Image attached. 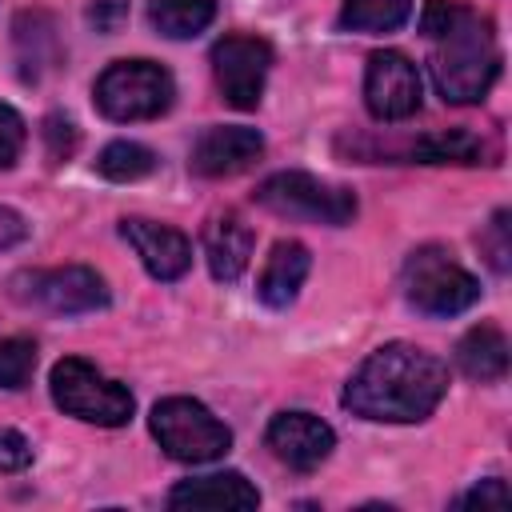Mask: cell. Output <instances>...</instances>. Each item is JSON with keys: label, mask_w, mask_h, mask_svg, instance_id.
Returning <instances> with one entry per match:
<instances>
[{"label": "cell", "mask_w": 512, "mask_h": 512, "mask_svg": "<svg viewBox=\"0 0 512 512\" xmlns=\"http://www.w3.org/2000/svg\"><path fill=\"white\" fill-rule=\"evenodd\" d=\"M252 196H256L260 208H268L276 216L328 224V228L352 224V216H356V192H348L340 184H328L312 172H276Z\"/></svg>", "instance_id": "cell-7"}, {"label": "cell", "mask_w": 512, "mask_h": 512, "mask_svg": "<svg viewBox=\"0 0 512 512\" xmlns=\"http://www.w3.org/2000/svg\"><path fill=\"white\" fill-rule=\"evenodd\" d=\"M364 104L376 120L396 124L420 112V72L404 52H372L364 68Z\"/></svg>", "instance_id": "cell-10"}, {"label": "cell", "mask_w": 512, "mask_h": 512, "mask_svg": "<svg viewBox=\"0 0 512 512\" xmlns=\"http://www.w3.org/2000/svg\"><path fill=\"white\" fill-rule=\"evenodd\" d=\"M8 296L56 316H80L96 312L108 304L104 276H96L84 264H64V268H36V272H16L8 280Z\"/></svg>", "instance_id": "cell-8"}, {"label": "cell", "mask_w": 512, "mask_h": 512, "mask_svg": "<svg viewBox=\"0 0 512 512\" xmlns=\"http://www.w3.org/2000/svg\"><path fill=\"white\" fill-rule=\"evenodd\" d=\"M160 448L180 464H208L232 448V432L192 396H168L148 416Z\"/></svg>", "instance_id": "cell-6"}, {"label": "cell", "mask_w": 512, "mask_h": 512, "mask_svg": "<svg viewBox=\"0 0 512 512\" xmlns=\"http://www.w3.org/2000/svg\"><path fill=\"white\" fill-rule=\"evenodd\" d=\"M448 392V368L440 356L392 340L380 344L344 384V408L376 424H420Z\"/></svg>", "instance_id": "cell-1"}, {"label": "cell", "mask_w": 512, "mask_h": 512, "mask_svg": "<svg viewBox=\"0 0 512 512\" xmlns=\"http://www.w3.org/2000/svg\"><path fill=\"white\" fill-rule=\"evenodd\" d=\"M120 236L132 244V252L156 280H180L192 268V240L172 224L128 216V220H120Z\"/></svg>", "instance_id": "cell-13"}, {"label": "cell", "mask_w": 512, "mask_h": 512, "mask_svg": "<svg viewBox=\"0 0 512 512\" xmlns=\"http://www.w3.org/2000/svg\"><path fill=\"white\" fill-rule=\"evenodd\" d=\"M260 156H264V136L256 128L216 124V128H204L200 140L192 144L188 168L204 180H224V176H236V172L252 168Z\"/></svg>", "instance_id": "cell-11"}, {"label": "cell", "mask_w": 512, "mask_h": 512, "mask_svg": "<svg viewBox=\"0 0 512 512\" xmlns=\"http://www.w3.org/2000/svg\"><path fill=\"white\" fill-rule=\"evenodd\" d=\"M412 164H496V144L468 128H440L408 144L404 152Z\"/></svg>", "instance_id": "cell-17"}, {"label": "cell", "mask_w": 512, "mask_h": 512, "mask_svg": "<svg viewBox=\"0 0 512 512\" xmlns=\"http://www.w3.org/2000/svg\"><path fill=\"white\" fill-rule=\"evenodd\" d=\"M420 32L432 44L428 68L448 104H476L500 76V44L492 24L460 0H428Z\"/></svg>", "instance_id": "cell-2"}, {"label": "cell", "mask_w": 512, "mask_h": 512, "mask_svg": "<svg viewBox=\"0 0 512 512\" xmlns=\"http://www.w3.org/2000/svg\"><path fill=\"white\" fill-rule=\"evenodd\" d=\"M44 144H48V156L60 164V160H68V156L76 152L80 132H76V124H72L68 116L52 112V116H44Z\"/></svg>", "instance_id": "cell-26"}, {"label": "cell", "mask_w": 512, "mask_h": 512, "mask_svg": "<svg viewBox=\"0 0 512 512\" xmlns=\"http://www.w3.org/2000/svg\"><path fill=\"white\" fill-rule=\"evenodd\" d=\"M92 96L108 120L136 124V120L164 116L176 100V84H172V72L156 60H116L96 76Z\"/></svg>", "instance_id": "cell-3"}, {"label": "cell", "mask_w": 512, "mask_h": 512, "mask_svg": "<svg viewBox=\"0 0 512 512\" xmlns=\"http://www.w3.org/2000/svg\"><path fill=\"white\" fill-rule=\"evenodd\" d=\"M480 248H484L488 264H492L496 272H508V256H512V236H508V212H504V208H500V212L492 216V224L484 228V236H480Z\"/></svg>", "instance_id": "cell-24"}, {"label": "cell", "mask_w": 512, "mask_h": 512, "mask_svg": "<svg viewBox=\"0 0 512 512\" xmlns=\"http://www.w3.org/2000/svg\"><path fill=\"white\" fill-rule=\"evenodd\" d=\"M264 440L276 452V460H284L296 472L320 468L336 448V432L312 412H280V416H272Z\"/></svg>", "instance_id": "cell-12"}, {"label": "cell", "mask_w": 512, "mask_h": 512, "mask_svg": "<svg viewBox=\"0 0 512 512\" xmlns=\"http://www.w3.org/2000/svg\"><path fill=\"white\" fill-rule=\"evenodd\" d=\"M12 40H16V60H20V76L28 84L44 80V72L56 68L60 60V40H56V24L48 12H20L16 16V28H12Z\"/></svg>", "instance_id": "cell-18"}, {"label": "cell", "mask_w": 512, "mask_h": 512, "mask_svg": "<svg viewBox=\"0 0 512 512\" xmlns=\"http://www.w3.org/2000/svg\"><path fill=\"white\" fill-rule=\"evenodd\" d=\"M268 68H272V44L260 40V36L232 32V36L216 40V48H212L216 84H220L224 100H228L232 108H240V112H248V108L260 104Z\"/></svg>", "instance_id": "cell-9"}, {"label": "cell", "mask_w": 512, "mask_h": 512, "mask_svg": "<svg viewBox=\"0 0 512 512\" xmlns=\"http://www.w3.org/2000/svg\"><path fill=\"white\" fill-rule=\"evenodd\" d=\"M216 16V0H148V20L168 40L200 36Z\"/></svg>", "instance_id": "cell-20"}, {"label": "cell", "mask_w": 512, "mask_h": 512, "mask_svg": "<svg viewBox=\"0 0 512 512\" xmlns=\"http://www.w3.org/2000/svg\"><path fill=\"white\" fill-rule=\"evenodd\" d=\"M308 272H312V252L300 240H276L268 260H264V268H260V280H256L260 304L288 308L296 300V292L304 288Z\"/></svg>", "instance_id": "cell-16"}, {"label": "cell", "mask_w": 512, "mask_h": 512, "mask_svg": "<svg viewBox=\"0 0 512 512\" xmlns=\"http://www.w3.org/2000/svg\"><path fill=\"white\" fill-rule=\"evenodd\" d=\"M32 464V444L16 428H0V472H24Z\"/></svg>", "instance_id": "cell-28"}, {"label": "cell", "mask_w": 512, "mask_h": 512, "mask_svg": "<svg viewBox=\"0 0 512 512\" xmlns=\"http://www.w3.org/2000/svg\"><path fill=\"white\" fill-rule=\"evenodd\" d=\"M404 296L424 316H460L480 300V280L440 244H424L404 260Z\"/></svg>", "instance_id": "cell-4"}, {"label": "cell", "mask_w": 512, "mask_h": 512, "mask_svg": "<svg viewBox=\"0 0 512 512\" xmlns=\"http://www.w3.org/2000/svg\"><path fill=\"white\" fill-rule=\"evenodd\" d=\"M252 244H256V236L236 212H216L204 224V256L220 284H232L244 276V268L252 260Z\"/></svg>", "instance_id": "cell-15"}, {"label": "cell", "mask_w": 512, "mask_h": 512, "mask_svg": "<svg viewBox=\"0 0 512 512\" xmlns=\"http://www.w3.org/2000/svg\"><path fill=\"white\" fill-rule=\"evenodd\" d=\"M128 20V0H88V24L104 36L120 32Z\"/></svg>", "instance_id": "cell-29"}, {"label": "cell", "mask_w": 512, "mask_h": 512, "mask_svg": "<svg viewBox=\"0 0 512 512\" xmlns=\"http://www.w3.org/2000/svg\"><path fill=\"white\" fill-rule=\"evenodd\" d=\"M456 368L468 376V380H480V384H496L504 380L508 372V340L496 324H476L460 336L456 344Z\"/></svg>", "instance_id": "cell-19"}, {"label": "cell", "mask_w": 512, "mask_h": 512, "mask_svg": "<svg viewBox=\"0 0 512 512\" xmlns=\"http://www.w3.org/2000/svg\"><path fill=\"white\" fill-rule=\"evenodd\" d=\"M156 168V152L136 144V140H112L104 144V152L96 156V172L104 180H116V184H128V180H140Z\"/></svg>", "instance_id": "cell-22"}, {"label": "cell", "mask_w": 512, "mask_h": 512, "mask_svg": "<svg viewBox=\"0 0 512 512\" xmlns=\"http://www.w3.org/2000/svg\"><path fill=\"white\" fill-rule=\"evenodd\" d=\"M48 384H52V400H56V408L68 412V416H76V420H84V424L120 428V424L132 420V408H136L132 392H128L120 380L104 376L96 364L80 360V356H64V360H56Z\"/></svg>", "instance_id": "cell-5"}, {"label": "cell", "mask_w": 512, "mask_h": 512, "mask_svg": "<svg viewBox=\"0 0 512 512\" xmlns=\"http://www.w3.org/2000/svg\"><path fill=\"white\" fill-rule=\"evenodd\" d=\"M172 508H208V512H248L260 504V492L240 472H208L180 480L168 492Z\"/></svg>", "instance_id": "cell-14"}, {"label": "cell", "mask_w": 512, "mask_h": 512, "mask_svg": "<svg viewBox=\"0 0 512 512\" xmlns=\"http://www.w3.org/2000/svg\"><path fill=\"white\" fill-rule=\"evenodd\" d=\"M456 504H460V508H508V504H512V492H508V484H504L500 476H488V480H480L472 492H464Z\"/></svg>", "instance_id": "cell-27"}, {"label": "cell", "mask_w": 512, "mask_h": 512, "mask_svg": "<svg viewBox=\"0 0 512 512\" xmlns=\"http://www.w3.org/2000/svg\"><path fill=\"white\" fill-rule=\"evenodd\" d=\"M412 16V0H344L340 28L348 32H396Z\"/></svg>", "instance_id": "cell-21"}, {"label": "cell", "mask_w": 512, "mask_h": 512, "mask_svg": "<svg viewBox=\"0 0 512 512\" xmlns=\"http://www.w3.org/2000/svg\"><path fill=\"white\" fill-rule=\"evenodd\" d=\"M32 372H36V344L28 336L0 340V388L16 392L32 380Z\"/></svg>", "instance_id": "cell-23"}, {"label": "cell", "mask_w": 512, "mask_h": 512, "mask_svg": "<svg viewBox=\"0 0 512 512\" xmlns=\"http://www.w3.org/2000/svg\"><path fill=\"white\" fill-rule=\"evenodd\" d=\"M24 140H28V128H24L20 112L8 108V104H0V168H12L20 160Z\"/></svg>", "instance_id": "cell-25"}, {"label": "cell", "mask_w": 512, "mask_h": 512, "mask_svg": "<svg viewBox=\"0 0 512 512\" xmlns=\"http://www.w3.org/2000/svg\"><path fill=\"white\" fill-rule=\"evenodd\" d=\"M24 236H28V220H24L16 208H4V204H0V252H4V248H16Z\"/></svg>", "instance_id": "cell-30"}]
</instances>
